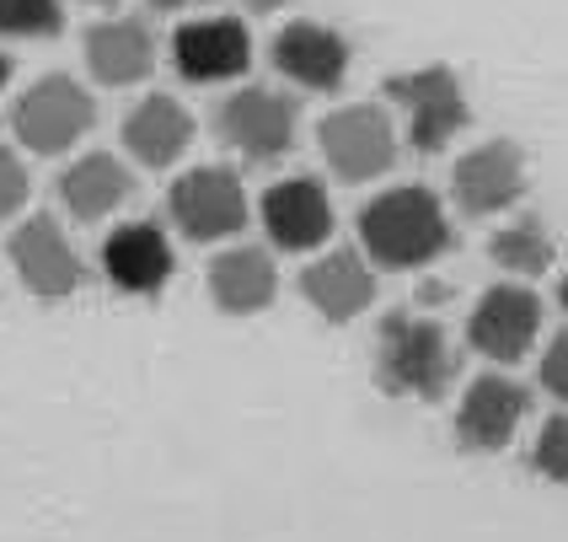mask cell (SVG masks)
<instances>
[{
	"mask_svg": "<svg viewBox=\"0 0 568 542\" xmlns=\"http://www.w3.org/2000/svg\"><path fill=\"white\" fill-rule=\"evenodd\" d=\"M156 11H189V6H204V0H151Z\"/></svg>",
	"mask_w": 568,
	"mask_h": 542,
	"instance_id": "27",
	"label": "cell"
},
{
	"mask_svg": "<svg viewBox=\"0 0 568 542\" xmlns=\"http://www.w3.org/2000/svg\"><path fill=\"white\" fill-rule=\"evenodd\" d=\"M6 81H11V54L0 49V92H6Z\"/></svg>",
	"mask_w": 568,
	"mask_h": 542,
	"instance_id": "28",
	"label": "cell"
},
{
	"mask_svg": "<svg viewBox=\"0 0 568 542\" xmlns=\"http://www.w3.org/2000/svg\"><path fill=\"white\" fill-rule=\"evenodd\" d=\"M64 28V0H0V38H54Z\"/></svg>",
	"mask_w": 568,
	"mask_h": 542,
	"instance_id": "22",
	"label": "cell"
},
{
	"mask_svg": "<svg viewBox=\"0 0 568 542\" xmlns=\"http://www.w3.org/2000/svg\"><path fill=\"white\" fill-rule=\"evenodd\" d=\"M541 333V301L531 285H494L477 295L473 318H467V344L494 365L526 360Z\"/></svg>",
	"mask_w": 568,
	"mask_h": 542,
	"instance_id": "11",
	"label": "cell"
},
{
	"mask_svg": "<svg viewBox=\"0 0 568 542\" xmlns=\"http://www.w3.org/2000/svg\"><path fill=\"white\" fill-rule=\"evenodd\" d=\"M28 193H32V178H28V167H22V157L11 145H0V221L17 215L28 204Z\"/></svg>",
	"mask_w": 568,
	"mask_h": 542,
	"instance_id": "24",
	"label": "cell"
},
{
	"mask_svg": "<svg viewBox=\"0 0 568 542\" xmlns=\"http://www.w3.org/2000/svg\"><path fill=\"white\" fill-rule=\"evenodd\" d=\"M386 102L403 108V129H408V145L418 157H440L445 145L473 124V102L467 87L450 64H418V70H397L381 81Z\"/></svg>",
	"mask_w": 568,
	"mask_h": 542,
	"instance_id": "3",
	"label": "cell"
},
{
	"mask_svg": "<svg viewBox=\"0 0 568 542\" xmlns=\"http://www.w3.org/2000/svg\"><path fill=\"white\" fill-rule=\"evenodd\" d=\"M193 145V119L178 97L151 92L129 108L124 119V151L140 167H172Z\"/></svg>",
	"mask_w": 568,
	"mask_h": 542,
	"instance_id": "19",
	"label": "cell"
},
{
	"mask_svg": "<svg viewBox=\"0 0 568 542\" xmlns=\"http://www.w3.org/2000/svg\"><path fill=\"white\" fill-rule=\"evenodd\" d=\"M488 258L526 285V280H537V274L552 269L558 248H552V231L541 225V215H515L509 225H499V231L488 237Z\"/></svg>",
	"mask_w": 568,
	"mask_h": 542,
	"instance_id": "21",
	"label": "cell"
},
{
	"mask_svg": "<svg viewBox=\"0 0 568 542\" xmlns=\"http://www.w3.org/2000/svg\"><path fill=\"white\" fill-rule=\"evenodd\" d=\"M102 274L108 285H119L124 295H161L178 274L172 242L156 221H129L102 242Z\"/></svg>",
	"mask_w": 568,
	"mask_h": 542,
	"instance_id": "16",
	"label": "cell"
},
{
	"mask_svg": "<svg viewBox=\"0 0 568 542\" xmlns=\"http://www.w3.org/2000/svg\"><path fill=\"white\" fill-rule=\"evenodd\" d=\"M60 204L70 210V221L81 225H97L108 221L113 210H124L129 193H134V172H129L119 157H108V151H92V157H75L70 167L60 172Z\"/></svg>",
	"mask_w": 568,
	"mask_h": 542,
	"instance_id": "18",
	"label": "cell"
},
{
	"mask_svg": "<svg viewBox=\"0 0 568 542\" xmlns=\"http://www.w3.org/2000/svg\"><path fill=\"white\" fill-rule=\"evenodd\" d=\"M526 414H531V392L505 371H483L456 403V446L473 456H494L520 435Z\"/></svg>",
	"mask_w": 568,
	"mask_h": 542,
	"instance_id": "10",
	"label": "cell"
},
{
	"mask_svg": "<svg viewBox=\"0 0 568 542\" xmlns=\"http://www.w3.org/2000/svg\"><path fill=\"white\" fill-rule=\"evenodd\" d=\"M456 382V350L424 312H386L376 328V387L403 403H440Z\"/></svg>",
	"mask_w": 568,
	"mask_h": 542,
	"instance_id": "2",
	"label": "cell"
},
{
	"mask_svg": "<svg viewBox=\"0 0 568 542\" xmlns=\"http://www.w3.org/2000/svg\"><path fill=\"white\" fill-rule=\"evenodd\" d=\"M558 301H564V312H568V274H564V285H558Z\"/></svg>",
	"mask_w": 568,
	"mask_h": 542,
	"instance_id": "29",
	"label": "cell"
},
{
	"mask_svg": "<svg viewBox=\"0 0 568 542\" xmlns=\"http://www.w3.org/2000/svg\"><path fill=\"white\" fill-rule=\"evenodd\" d=\"M301 295L322 322L344 328V322L365 318L371 301H376V263L354 248H333V253L312 258L301 269Z\"/></svg>",
	"mask_w": 568,
	"mask_h": 542,
	"instance_id": "14",
	"label": "cell"
},
{
	"mask_svg": "<svg viewBox=\"0 0 568 542\" xmlns=\"http://www.w3.org/2000/svg\"><path fill=\"white\" fill-rule=\"evenodd\" d=\"M166 215L189 242H225L247 225V189L231 167H193L166 193Z\"/></svg>",
	"mask_w": 568,
	"mask_h": 542,
	"instance_id": "7",
	"label": "cell"
},
{
	"mask_svg": "<svg viewBox=\"0 0 568 542\" xmlns=\"http://www.w3.org/2000/svg\"><path fill=\"white\" fill-rule=\"evenodd\" d=\"M537 382H541V392H547V398H558V403L568 409V328L552 339V344H547Z\"/></svg>",
	"mask_w": 568,
	"mask_h": 542,
	"instance_id": "25",
	"label": "cell"
},
{
	"mask_svg": "<svg viewBox=\"0 0 568 542\" xmlns=\"http://www.w3.org/2000/svg\"><path fill=\"white\" fill-rule=\"evenodd\" d=\"M87 6H113V0H87Z\"/></svg>",
	"mask_w": 568,
	"mask_h": 542,
	"instance_id": "30",
	"label": "cell"
},
{
	"mask_svg": "<svg viewBox=\"0 0 568 542\" xmlns=\"http://www.w3.org/2000/svg\"><path fill=\"white\" fill-rule=\"evenodd\" d=\"M172 64L183 81H236L253 64V38L236 17H193L172 32Z\"/></svg>",
	"mask_w": 568,
	"mask_h": 542,
	"instance_id": "15",
	"label": "cell"
},
{
	"mask_svg": "<svg viewBox=\"0 0 568 542\" xmlns=\"http://www.w3.org/2000/svg\"><path fill=\"white\" fill-rule=\"evenodd\" d=\"M87 64L102 87H134L156 64V38L140 17H113L87 32Z\"/></svg>",
	"mask_w": 568,
	"mask_h": 542,
	"instance_id": "20",
	"label": "cell"
},
{
	"mask_svg": "<svg viewBox=\"0 0 568 542\" xmlns=\"http://www.w3.org/2000/svg\"><path fill=\"white\" fill-rule=\"evenodd\" d=\"M531 468H537V479L547 483H564L568 489V409L547 419L537 430V446H531Z\"/></svg>",
	"mask_w": 568,
	"mask_h": 542,
	"instance_id": "23",
	"label": "cell"
},
{
	"mask_svg": "<svg viewBox=\"0 0 568 542\" xmlns=\"http://www.w3.org/2000/svg\"><path fill=\"white\" fill-rule=\"evenodd\" d=\"M316 145L344 183H371L381 172H392V161H397V124L376 102H354L316 124Z\"/></svg>",
	"mask_w": 568,
	"mask_h": 542,
	"instance_id": "6",
	"label": "cell"
},
{
	"mask_svg": "<svg viewBox=\"0 0 568 542\" xmlns=\"http://www.w3.org/2000/svg\"><path fill=\"white\" fill-rule=\"evenodd\" d=\"M247 11H257V17H268V11H280V6H290V0H242Z\"/></svg>",
	"mask_w": 568,
	"mask_h": 542,
	"instance_id": "26",
	"label": "cell"
},
{
	"mask_svg": "<svg viewBox=\"0 0 568 542\" xmlns=\"http://www.w3.org/2000/svg\"><path fill=\"white\" fill-rule=\"evenodd\" d=\"M6 258H11L22 290H32L38 301H70L75 290L87 285V263L70 248V237H64V225L54 215H28L11 231Z\"/></svg>",
	"mask_w": 568,
	"mask_h": 542,
	"instance_id": "8",
	"label": "cell"
},
{
	"mask_svg": "<svg viewBox=\"0 0 568 542\" xmlns=\"http://www.w3.org/2000/svg\"><path fill=\"white\" fill-rule=\"evenodd\" d=\"M295 129H301V102L274 87H236L215 108V134L225 151L242 161H280L295 151Z\"/></svg>",
	"mask_w": 568,
	"mask_h": 542,
	"instance_id": "4",
	"label": "cell"
},
{
	"mask_svg": "<svg viewBox=\"0 0 568 542\" xmlns=\"http://www.w3.org/2000/svg\"><path fill=\"white\" fill-rule=\"evenodd\" d=\"M97 124V102L81 81L70 76H43L11 108V129L28 145L32 157H64L70 145L87 140V129Z\"/></svg>",
	"mask_w": 568,
	"mask_h": 542,
	"instance_id": "5",
	"label": "cell"
},
{
	"mask_svg": "<svg viewBox=\"0 0 568 542\" xmlns=\"http://www.w3.org/2000/svg\"><path fill=\"white\" fill-rule=\"evenodd\" d=\"M268 54H274V70L284 81H295L306 92H338L348 81V64H354V49H348L344 32L327 28V22H312V17L284 22L274 32Z\"/></svg>",
	"mask_w": 568,
	"mask_h": 542,
	"instance_id": "12",
	"label": "cell"
},
{
	"mask_svg": "<svg viewBox=\"0 0 568 542\" xmlns=\"http://www.w3.org/2000/svg\"><path fill=\"white\" fill-rule=\"evenodd\" d=\"M450 242L456 231H450L440 193L424 183H397L359 210V253L376 269H424L440 253H450Z\"/></svg>",
	"mask_w": 568,
	"mask_h": 542,
	"instance_id": "1",
	"label": "cell"
},
{
	"mask_svg": "<svg viewBox=\"0 0 568 542\" xmlns=\"http://www.w3.org/2000/svg\"><path fill=\"white\" fill-rule=\"evenodd\" d=\"M257 221L280 253H316L333 237V199L316 178H284L257 199Z\"/></svg>",
	"mask_w": 568,
	"mask_h": 542,
	"instance_id": "13",
	"label": "cell"
},
{
	"mask_svg": "<svg viewBox=\"0 0 568 542\" xmlns=\"http://www.w3.org/2000/svg\"><path fill=\"white\" fill-rule=\"evenodd\" d=\"M450 199L473 221L515 210L526 199V151L515 140H505V134L473 145L467 157L456 161V172H450Z\"/></svg>",
	"mask_w": 568,
	"mask_h": 542,
	"instance_id": "9",
	"label": "cell"
},
{
	"mask_svg": "<svg viewBox=\"0 0 568 542\" xmlns=\"http://www.w3.org/2000/svg\"><path fill=\"white\" fill-rule=\"evenodd\" d=\"M280 295V269L263 248H221L210 258V301L225 318H257Z\"/></svg>",
	"mask_w": 568,
	"mask_h": 542,
	"instance_id": "17",
	"label": "cell"
}]
</instances>
